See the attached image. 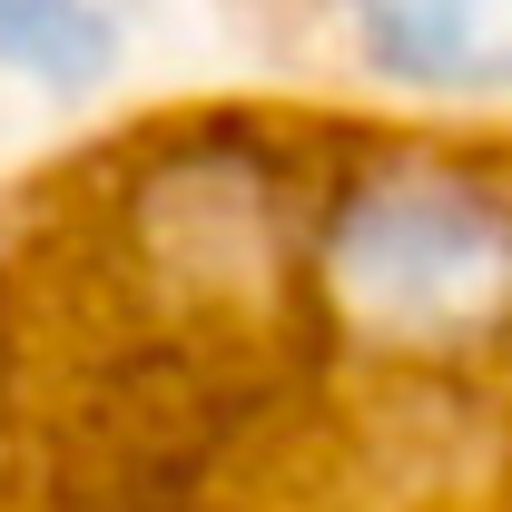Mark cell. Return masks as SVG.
<instances>
[{"mask_svg":"<svg viewBox=\"0 0 512 512\" xmlns=\"http://www.w3.org/2000/svg\"><path fill=\"white\" fill-rule=\"evenodd\" d=\"M335 276L384 325H483L512 306V197L453 168H394L345 207Z\"/></svg>","mask_w":512,"mask_h":512,"instance_id":"6da1fadb","label":"cell"},{"mask_svg":"<svg viewBox=\"0 0 512 512\" xmlns=\"http://www.w3.org/2000/svg\"><path fill=\"white\" fill-rule=\"evenodd\" d=\"M0 69L79 89L109 69V20L89 0H0Z\"/></svg>","mask_w":512,"mask_h":512,"instance_id":"7a4b0ae2","label":"cell"}]
</instances>
